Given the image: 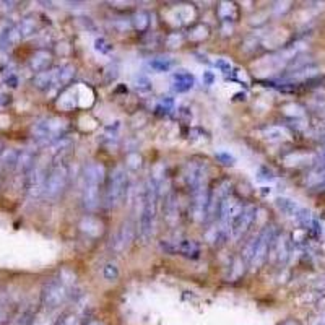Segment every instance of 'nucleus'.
Masks as SVG:
<instances>
[{
    "label": "nucleus",
    "instance_id": "obj_35",
    "mask_svg": "<svg viewBox=\"0 0 325 325\" xmlns=\"http://www.w3.org/2000/svg\"><path fill=\"white\" fill-rule=\"evenodd\" d=\"M319 161H320V168H323V169H325V150L320 153V160H319Z\"/></svg>",
    "mask_w": 325,
    "mask_h": 325
},
{
    "label": "nucleus",
    "instance_id": "obj_30",
    "mask_svg": "<svg viewBox=\"0 0 325 325\" xmlns=\"http://www.w3.org/2000/svg\"><path fill=\"white\" fill-rule=\"evenodd\" d=\"M259 179L260 181H273L275 179V172L271 171L270 168H267V166H262V168H259Z\"/></svg>",
    "mask_w": 325,
    "mask_h": 325
},
{
    "label": "nucleus",
    "instance_id": "obj_6",
    "mask_svg": "<svg viewBox=\"0 0 325 325\" xmlns=\"http://www.w3.org/2000/svg\"><path fill=\"white\" fill-rule=\"evenodd\" d=\"M68 182V171L65 166H56L51 171V174L46 178V184H44V195L47 198H59L62 195V192L67 187Z\"/></svg>",
    "mask_w": 325,
    "mask_h": 325
},
{
    "label": "nucleus",
    "instance_id": "obj_32",
    "mask_svg": "<svg viewBox=\"0 0 325 325\" xmlns=\"http://www.w3.org/2000/svg\"><path fill=\"white\" fill-rule=\"evenodd\" d=\"M34 30H36V24H34L31 20H26V21H24V28H23L24 36H28V34H33Z\"/></svg>",
    "mask_w": 325,
    "mask_h": 325
},
{
    "label": "nucleus",
    "instance_id": "obj_28",
    "mask_svg": "<svg viewBox=\"0 0 325 325\" xmlns=\"http://www.w3.org/2000/svg\"><path fill=\"white\" fill-rule=\"evenodd\" d=\"M215 67L219 70V72H223L224 75H231L233 73V65H231L230 60H226V59H218L215 62Z\"/></svg>",
    "mask_w": 325,
    "mask_h": 325
},
{
    "label": "nucleus",
    "instance_id": "obj_31",
    "mask_svg": "<svg viewBox=\"0 0 325 325\" xmlns=\"http://www.w3.org/2000/svg\"><path fill=\"white\" fill-rule=\"evenodd\" d=\"M117 75H119L117 65H109L108 67V73H106V83H111L112 80H116Z\"/></svg>",
    "mask_w": 325,
    "mask_h": 325
},
{
    "label": "nucleus",
    "instance_id": "obj_36",
    "mask_svg": "<svg viewBox=\"0 0 325 325\" xmlns=\"http://www.w3.org/2000/svg\"><path fill=\"white\" fill-rule=\"evenodd\" d=\"M320 187H325V176H323V181H322V186Z\"/></svg>",
    "mask_w": 325,
    "mask_h": 325
},
{
    "label": "nucleus",
    "instance_id": "obj_2",
    "mask_svg": "<svg viewBox=\"0 0 325 325\" xmlns=\"http://www.w3.org/2000/svg\"><path fill=\"white\" fill-rule=\"evenodd\" d=\"M103 166L91 163L85 168L83 174V190H82V202L86 210L98 208L99 205V184L103 181Z\"/></svg>",
    "mask_w": 325,
    "mask_h": 325
},
{
    "label": "nucleus",
    "instance_id": "obj_34",
    "mask_svg": "<svg viewBox=\"0 0 325 325\" xmlns=\"http://www.w3.org/2000/svg\"><path fill=\"white\" fill-rule=\"evenodd\" d=\"M280 325H301L297 320H294V319H286V320H283Z\"/></svg>",
    "mask_w": 325,
    "mask_h": 325
},
{
    "label": "nucleus",
    "instance_id": "obj_12",
    "mask_svg": "<svg viewBox=\"0 0 325 325\" xmlns=\"http://www.w3.org/2000/svg\"><path fill=\"white\" fill-rule=\"evenodd\" d=\"M241 210H242V205H241L239 198H236L233 195H226L218 207L219 221H221V224L230 228V223L233 221L234 216L238 215Z\"/></svg>",
    "mask_w": 325,
    "mask_h": 325
},
{
    "label": "nucleus",
    "instance_id": "obj_26",
    "mask_svg": "<svg viewBox=\"0 0 325 325\" xmlns=\"http://www.w3.org/2000/svg\"><path fill=\"white\" fill-rule=\"evenodd\" d=\"M78 323V317L77 314L73 312H65L59 317L57 320V325H77Z\"/></svg>",
    "mask_w": 325,
    "mask_h": 325
},
{
    "label": "nucleus",
    "instance_id": "obj_37",
    "mask_svg": "<svg viewBox=\"0 0 325 325\" xmlns=\"http://www.w3.org/2000/svg\"><path fill=\"white\" fill-rule=\"evenodd\" d=\"M0 322H2V315H0Z\"/></svg>",
    "mask_w": 325,
    "mask_h": 325
},
{
    "label": "nucleus",
    "instance_id": "obj_3",
    "mask_svg": "<svg viewBox=\"0 0 325 325\" xmlns=\"http://www.w3.org/2000/svg\"><path fill=\"white\" fill-rule=\"evenodd\" d=\"M129 190V176L124 168H116L112 171L108 189H106V207L116 208L124 202Z\"/></svg>",
    "mask_w": 325,
    "mask_h": 325
},
{
    "label": "nucleus",
    "instance_id": "obj_15",
    "mask_svg": "<svg viewBox=\"0 0 325 325\" xmlns=\"http://www.w3.org/2000/svg\"><path fill=\"white\" fill-rule=\"evenodd\" d=\"M230 238H231L230 228L224 226V224L215 226V228H212V230H210V231L207 233V239H208V242L213 244V245H221V244H224Z\"/></svg>",
    "mask_w": 325,
    "mask_h": 325
},
{
    "label": "nucleus",
    "instance_id": "obj_1",
    "mask_svg": "<svg viewBox=\"0 0 325 325\" xmlns=\"http://www.w3.org/2000/svg\"><path fill=\"white\" fill-rule=\"evenodd\" d=\"M156 200H158V187L153 181H148L140 194V223H138V233L143 242L152 239L155 233V218H156Z\"/></svg>",
    "mask_w": 325,
    "mask_h": 325
},
{
    "label": "nucleus",
    "instance_id": "obj_13",
    "mask_svg": "<svg viewBox=\"0 0 325 325\" xmlns=\"http://www.w3.org/2000/svg\"><path fill=\"white\" fill-rule=\"evenodd\" d=\"M195 85V78L187 70H176L172 73V90L178 93H187Z\"/></svg>",
    "mask_w": 325,
    "mask_h": 325
},
{
    "label": "nucleus",
    "instance_id": "obj_7",
    "mask_svg": "<svg viewBox=\"0 0 325 325\" xmlns=\"http://www.w3.org/2000/svg\"><path fill=\"white\" fill-rule=\"evenodd\" d=\"M210 197H212V192L208 190L207 184L195 190H192L190 213L197 223L205 221L210 215Z\"/></svg>",
    "mask_w": 325,
    "mask_h": 325
},
{
    "label": "nucleus",
    "instance_id": "obj_20",
    "mask_svg": "<svg viewBox=\"0 0 325 325\" xmlns=\"http://www.w3.org/2000/svg\"><path fill=\"white\" fill-rule=\"evenodd\" d=\"M34 85L42 91L56 86V72H41L36 78H34Z\"/></svg>",
    "mask_w": 325,
    "mask_h": 325
},
{
    "label": "nucleus",
    "instance_id": "obj_8",
    "mask_svg": "<svg viewBox=\"0 0 325 325\" xmlns=\"http://www.w3.org/2000/svg\"><path fill=\"white\" fill-rule=\"evenodd\" d=\"M257 215V208L254 205L242 207V210L234 216V219L230 223V233L233 239H239L241 236L249 230L251 224L254 223Z\"/></svg>",
    "mask_w": 325,
    "mask_h": 325
},
{
    "label": "nucleus",
    "instance_id": "obj_24",
    "mask_svg": "<svg viewBox=\"0 0 325 325\" xmlns=\"http://www.w3.org/2000/svg\"><path fill=\"white\" fill-rule=\"evenodd\" d=\"M174 109V99L169 98V96H166V98L160 99L156 104V112L158 114H169Z\"/></svg>",
    "mask_w": 325,
    "mask_h": 325
},
{
    "label": "nucleus",
    "instance_id": "obj_9",
    "mask_svg": "<svg viewBox=\"0 0 325 325\" xmlns=\"http://www.w3.org/2000/svg\"><path fill=\"white\" fill-rule=\"evenodd\" d=\"M161 249L168 254H181L187 259H198L200 257V245L192 239H182L179 242L164 241L161 242Z\"/></svg>",
    "mask_w": 325,
    "mask_h": 325
},
{
    "label": "nucleus",
    "instance_id": "obj_27",
    "mask_svg": "<svg viewBox=\"0 0 325 325\" xmlns=\"http://www.w3.org/2000/svg\"><path fill=\"white\" fill-rule=\"evenodd\" d=\"M215 156H216V160L224 166H234V163H236V158L228 152H218Z\"/></svg>",
    "mask_w": 325,
    "mask_h": 325
},
{
    "label": "nucleus",
    "instance_id": "obj_21",
    "mask_svg": "<svg viewBox=\"0 0 325 325\" xmlns=\"http://www.w3.org/2000/svg\"><path fill=\"white\" fill-rule=\"evenodd\" d=\"M150 67L155 70V72L158 73H163V72H169L171 67H172V59L171 57H166V56H158V57H153L150 62Z\"/></svg>",
    "mask_w": 325,
    "mask_h": 325
},
{
    "label": "nucleus",
    "instance_id": "obj_25",
    "mask_svg": "<svg viewBox=\"0 0 325 325\" xmlns=\"http://www.w3.org/2000/svg\"><path fill=\"white\" fill-rule=\"evenodd\" d=\"M103 275L106 280H109V282L117 280L119 278V268H117L116 263H108V265L103 268Z\"/></svg>",
    "mask_w": 325,
    "mask_h": 325
},
{
    "label": "nucleus",
    "instance_id": "obj_22",
    "mask_svg": "<svg viewBox=\"0 0 325 325\" xmlns=\"http://www.w3.org/2000/svg\"><path fill=\"white\" fill-rule=\"evenodd\" d=\"M134 86H135V90L138 93H150L153 90L152 80L148 77H145V75H138L135 78V82H134Z\"/></svg>",
    "mask_w": 325,
    "mask_h": 325
},
{
    "label": "nucleus",
    "instance_id": "obj_18",
    "mask_svg": "<svg viewBox=\"0 0 325 325\" xmlns=\"http://www.w3.org/2000/svg\"><path fill=\"white\" fill-rule=\"evenodd\" d=\"M51 54L49 52H46V51H39V52H36V54L33 56V59H31V67L36 70V72H46V68H47V65L51 64Z\"/></svg>",
    "mask_w": 325,
    "mask_h": 325
},
{
    "label": "nucleus",
    "instance_id": "obj_23",
    "mask_svg": "<svg viewBox=\"0 0 325 325\" xmlns=\"http://www.w3.org/2000/svg\"><path fill=\"white\" fill-rule=\"evenodd\" d=\"M94 51H98L99 54L108 56L112 52V44L106 38H96L94 39Z\"/></svg>",
    "mask_w": 325,
    "mask_h": 325
},
{
    "label": "nucleus",
    "instance_id": "obj_4",
    "mask_svg": "<svg viewBox=\"0 0 325 325\" xmlns=\"http://www.w3.org/2000/svg\"><path fill=\"white\" fill-rule=\"evenodd\" d=\"M277 238V230L275 226H265L260 231V234L256 238V244H254V252H252V259H251V267L259 268L263 265V262L267 260L271 244H273Z\"/></svg>",
    "mask_w": 325,
    "mask_h": 325
},
{
    "label": "nucleus",
    "instance_id": "obj_10",
    "mask_svg": "<svg viewBox=\"0 0 325 325\" xmlns=\"http://www.w3.org/2000/svg\"><path fill=\"white\" fill-rule=\"evenodd\" d=\"M205 176H207V169H205V163H197V161H190L187 163L186 169H184V179H186L187 187L192 190H195L202 186H205Z\"/></svg>",
    "mask_w": 325,
    "mask_h": 325
},
{
    "label": "nucleus",
    "instance_id": "obj_17",
    "mask_svg": "<svg viewBox=\"0 0 325 325\" xmlns=\"http://www.w3.org/2000/svg\"><path fill=\"white\" fill-rule=\"evenodd\" d=\"M75 75V67L73 65H62L60 68L56 70V88H62L65 86Z\"/></svg>",
    "mask_w": 325,
    "mask_h": 325
},
{
    "label": "nucleus",
    "instance_id": "obj_11",
    "mask_svg": "<svg viewBox=\"0 0 325 325\" xmlns=\"http://www.w3.org/2000/svg\"><path fill=\"white\" fill-rule=\"evenodd\" d=\"M38 137L42 138L44 142H51V140H59L62 138L65 132V122L60 119H47L38 124L36 127Z\"/></svg>",
    "mask_w": 325,
    "mask_h": 325
},
{
    "label": "nucleus",
    "instance_id": "obj_16",
    "mask_svg": "<svg viewBox=\"0 0 325 325\" xmlns=\"http://www.w3.org/2000/svg\"><path fill=\"white\" fill-rule=\"evenodd\" d=\"M275 207L283 215L291 216V218H294L297 213H299V210L303 208V207H299V204H297L296 200L288 198V197H278V198H275Z\"/></svg>",
    "mask_w": 325,
    "mask_h": 325
},
{
    "label": "nucleus",
    "instance_id": "obj_19",
    "mask_svg": "<svg viewBox=\"0 0 325 325\" xmlns=\"http://www.w3.org/2000/svg\"><path fill=\"white\" fill-rule=\"evenodd\" d=\"M262 134H263V137H265V140H268V142H280V140H285L289 135L288 130L285 127H280V126L265 127Z\"/></svg>",
    "mask_w": 325,
    "mask_h": 325
},
{
    "label": "nucleus",
    "instance_id": "obj_29",
    "mask_svg": "<svg viewBox=\"0 0 325 325\" xmlns=\"http://www.w3.org/2000/svg\"><path fill=\"white\" fill-rule=\"evenodd\" d=\"M148 15L146 13H143V12H140L138 15H135V26L140 30V31H143V30H146L148 28Z\"/></svg>",
    "mask_w": 325,
    "mask_h": 325
},
{
    "label": "nucleus",
    "instance_id": "obj_33",
    "mask_svg": "<svg viewBox=\"0 0 325 325\" xmlns=\"http://www.w3.org/2000/svg\"><path fill=\"white\" fill-rule=\"evenodd\" d=\"M215 75H213V72H204V85H213L215 83Z\"/></svg>",
    "mask_w": 325,
    "mask_h": 325
},
{
    "label": "nucleus",
    "instance_id": "obj_5",
    "mask_svg": "<svg viewBox=\"0 0 325 325\" xmlns=\"http://www.w3.org/2000/svg\"><path fill=\"white\" fill-rule=\"evenodd\" d=\"M68 297V288L62 280H51L42 289V304L46 309L54 311L62 306Z\"/></svg>",
    "mask_w": 325,
    "mask_h": 325
},
{
    "label": "nucleus",
    "instance_id": "obj_14",
    "mask_svg": "<svg viewBox=\"0 0 325 325\" xmlns=\"http://www.w3.org/2000/svg\"><path fill=\"white\" fill-rule=\"evenodd\" d=\"M132 239H134V223L132 221H126L124 224H122V228L119 230L117 233V238H116V249L117 251H124L127 249Z\"/></svg>",
    "mask_w": 325,
    "mask_h": 325
}]
</instances>
